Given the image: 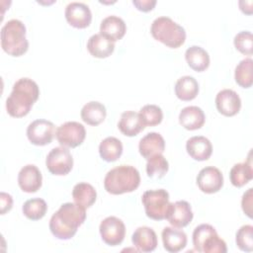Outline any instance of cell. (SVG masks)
Instances as JSON below:
<instances>
[{
    "label": "cell",
    "instance_id": "cell-30",
    "mask_svg": "<svg viewBox=\"0 0 253 253\" xmlns=\"http://www.w3.org/2000/svg\"><path fill=\"white\" fill-rule=\"evenodd\" d=\"M24 215L31 220H39L42 218L47 211V205L41 198H34L26 201L22 207Z\"/></svg>",
    "mask_w": 253,
    "mask_h": 253
},
{
    "label": "cell",
    "instance_id": "cell-12",
    "mask_svg": "<svg viewBox=\"0 0 253 253\" xmlns=\"http://www.w3.org/2000/svg\"><path fill=\"white\" fill-rule=\"evenodd\" d=\"M64 15L68 24L76 29H85L92 21L90 8L81 2L69 3L65 8Z\"/></svg>",
    "mask_w": 253,
    "mask_h": 253
},
{
    "label": "cell",
    "instance_id": "cell-6",
    "mask_svg": "<svg viewBox=\"0 0 253 253\" xmlns=\"http://www.w3.org/2000/svg\"><path fill=\"white\" fill-rule=\"evenodd\" d=\"M141 202L146 215L154 220L166 218L170 208L169 193L164 189L148 190L142 195Z\"/></svg>",
    "mask_w": 253,
    "mask_h": 253
},
{
    "label": "cell",
    "instance_id": "cell-38",
    "mask_svg": "<svg viewBox=\"0 0 253 253\" xmlns=\"http://www.w3.org/2000/svg\"><path fill=\"white\" fill-rule=\"evenodd\" d=\"M0 200H1V214H5L7 211H9L12 209L13 199L11 195L1 192Z\"/></svg>",
    "mask_w": 253,
    "mask_h": 253
},
{
    "label": "cell",
    "instance_id": "cell-39",
    "mask_svg": "<svg viewBox=\"0 0 253 253\" xmlns=\"http://www.w3.org/2000/svg\"><path fill=\"white\" fill-rule=\"evenodd\" d=\"M239 7L244 14H247V15L252 14V1H240Z\"/></svg>",
    "mask_w": 253,
    "mask_h": 253
},
{
    "label": "cell",
    "instance_id": "cell-33",
    "mask_svg": "<svg viewBox=\"0 0 253 253\" xmlns=\"http://www.w3.org/2000/svg\"><path fill=\"white\" fill-rule=\"evenodd\" d=\"M140 119L144 126H154L159 125L163 119V112L156 105H145L139 111Z\"/></svg>",
    "mask_w": 253,
    "mask_h": 253
},
{
    "label": "cell",
    "instance_id": "cell-35",
    "mask_svg": "<svg viewBox=\"0 0 253 253\" xmlns=\"http://www.w3.org/2000/svg\"><path fill=\"white\" fill-rule=\"evenodd\" d=\"M234 46L243 54L251 55L253 52V37L249 31L239 32L233 40Z\"/></svg>",
    "mask_w": 253,
    "mask_h": 253
},
{
    "label": "cell",
    "instance_id": "cell-11",
    "mask_svg": "<svg viewBox=\"0 0 253 253\" xmlns=\"http://www.w3.org/2000/svg\"><path fill=\"white\" fill-rule=\"evenodd\" d=\"M197 185L199 189L206 194L216 193L223 186L222 173L216 167H205L197 176Z\"/></svg>",
    "mask_w": 253,
    "mask_h": 253
},
{
    "label": "cell",
    "instance_id": "cell-19",
    "mask_svg": "<svg viewBox=\"0 0 253 253\" xmlns=\"http://www.w3.org/2000/svg\"><path fill=\"white\" fill-rule=\"evenodd\" d=\"M126 32V23L122 18L118 16H108L101 22L100 34L113 42L121 40L125 36Z\"/></svg>",
    "mask_w": 253,
    "mask_h": 253
},
{
    "label": "cell",
    "instance_id": "cell-34",
    "mask_svg": "<svg viewBox=\"0 0 253 253\" xmlns=\"http://www.w3.org/2000/svg\"><path fill=\"white\" fill-rule=\"evenodd\" d=\"M235 242L240 250L251 252L253 250V226L250 224L242 225L236 232Z\"/></svg>",
    "mask_w": 253,
    "mask_h": 253
},
{
    "label": "cell",
    "instance_id": "cell-14",
    "mask_svg": "<svg viewBox=\"0 0 253 253\" xmlns=\"http://www.w3.org/2000/svg\"><path fill=\"white\" fill-rule=\"evenodd\" d=\"M217 111L225 117L235 116L241 108V100L238 94L231 89L219 91L215 97Z\"/></svg>",
    "mask_w": 253,
    "mask_h": 253
},
{
    "label": "cell",
    "instance_id": "cell-25",
    "mask_svg": "<svg viewBox=\"0 0 253 253\" xmlns=\"http://www.w3.org/2000/svg\"><path fill=\"white\" fill-rule=\"evenodd\" d=\"M81 119L89 126H98L104 122L107 116L105 106L97 101H90L81 109Z\"/></svg>",
    "mask_w": 253,
    "mask_h": 253
},
{
    "label": "cell",
    "instance_id": "cell-27",
    "mask_svg": "<svg viewBox=\"0 0 253 253\" xmlns=\"http://www.w3.org/2000/svg\"><path fill=\"white\" fill-rule=\"evenodd\" d=\"M72 198L74 203L82 206L85 209H88L96 202L97 192L91 184L81 182L73 187Z\"/></svg>",
    "mask_w": 253,
    "mask_h": 253
},
{
    "label": "cell",
    "instance_id": "cell-17",
    "mask_svg": "<svg viewBox=\"0 0 253 253\" xmlns=\"http://www.w3.org/2000/svg\"><path fill=\"white\" fill-rule=\"evenodd\" d=\"M186 150L197 161L208 160L212 153V145L210 139L203 135L192 136L187 140Z\"/></svg>",
    "mask_w": 253,
    "mask_h": 253
},
{
    "label": "cell",
    "instance_id": "cell-36",
    "mask_svg": "<svg viewBox=\"0 0 253 253\" xmlns=\"http://www.w3.org/2000/svg\"><path fill=\"white\" fill-rule=\"evenodd\" d=\"M252 198H253V189L249 188L242 196V200H241V207H242V211H244V213L252 218Z\"/></svg>",
    "mask_w": 253,
    "mask_h": 253
},
{
    "label": "cell",
    "instance_id": "cell-13",
    "mask_svg": "<svg viewBox=\"0 0 253 253\" xmlns=\"http://www.w3.org/2000/svg\"><path fill=\"white\" fill-rule=\"evenodd\" d=\"M193 216L194 214L190 204L186 201H177L170 204L166 219L174 227L183 228L192 221Z\"/></svg>",
    "mask_w": 253,
    "mask_h": 253
},
{
    "label": "cell",
    "instance_id": "cell-24",
    "mask_svg": "<svg viewBox=\"0 0 253 253\" xmlns=\"http://www.w3.org/2000/svg\"><path fill=\"white\" fill-rule=\"evenodd\" d=\"M87 49L94 57L106 58L113 53L115 49V43L103 35L95 34L89 38L87 42Z\"/></svg>",
    "mask_w": 253,
    "mask_h": 253
},
{
    "label": "cell",
    "instance_id": "cell-32",
    "mask_svg": "<svg viewBox=\"0 0 253 253\" xmlns=\"http://www.w3.org/2000/svg\"><path fill=\"white\" fill-rule=\"evenodd\" d=\"M168 161L162 154H157L147 159L146 173L150 178L160 179L165 176V174L168 172Z\"/></svg>",
    "mask_w": 253,
    "mask_h": 253
},
{
    "label": "cell",
    "instance_id": "cell-4",
    "mask_svg": "<svg viewBox=\"0 0 253 253\" xmlns=\"http://www.w3.org/2000/svg\"><path fill=\"white\" fill-rule=\"evenodd\" d=\"M1 47L11 56H21L27 52L29 42L26 38V27L17 19L8 21L1 29Z\"/></svg>",
    "mask_w": 253,
    "mask_h": 253
},
{
    "label": "cell",
    "instance_id": "cell-31",
    "mask_svg": "<svg viewBox=\"0 0 253 253\" xmlns=\"http://www.w3.org/2000/svg\"><path fill=\"white\" fill-rule=\"evenodd\" d=\"M252 65L253 60L251 58H245L242 59L235 67V82L242 88H250L252 86Z\"/></svg>",
    "mask_w": 253,
    "mask_h": 253
},
{
    "label": "cell",
    "instance_id": "cell-9",
    "mask_svg": "<svg viewBox=\"0 0 253 253\" xmlns=\"http://www.w3.org/2000/svg\"><path fill=\"white\" fill-rule=\"evenodd\" d=\"M99 230L103 241L110 246L120 245L125 239V223L117 216H108L104 218L100 223Z\"/></svg>",
    "mask_w": 253,
    "mask_h": 253
},
{
    "label": "cell",
    "instance_id": "cell-21",
    "mask_svg": "<svg viewBox=\"0 0 253 253\" xmlns=\"http://www.w3.org/2000/svg\"><path fill=\"white\" fill-rule=\"evenodd\" d=\"M206 121L204 111L197 106H188L181 110L179 114L180 125L188 129L195 130L201 128Z\"/></svg>",
    "mask_w": 253,
    "mask_h": 253
},
{
    "label": "cell",
    "instance_id": "cell-18",
    "mask_svg": "<svg viewBox=\"0 0 253 253\" xmlns=\"http://www.w3.org/2000/svg\"><path fill=\"white\" fill-rule=\"evenodd\" d=\"M132 244L140 252H152L157 247V235L148 226L137 227L131 236Z\"/></svg>",
    "mask_w": 253,
    "mask_h": 253
},
{
    "label": "cell",
    "instance_id": "cell-5",
    "mask_svg": "<svg viewBox=\"0 0 253 253\" xmlns=\"http://www.w3.org/2000/svg\"><path fill=\"white\" fill-rule=\"evenodd\" d=\"M152 37L171 48L180 47L186 40L185 29L169 17L156 18L150 27Z\"/></svg>",
    "mask_w": 253,
    "mask_h": 253
},
{
    "label": "cell",
    "instance_id": "cell-3",
    "mask_svg": "<svg viewBox=\"0 0 253 253\" xmlns=\"http://www.w3.org/2000/svg\"><path fill=\"white\" fill-rule=\"evenodd\" d=\"M139 184V172L130 165H120L111 169L104 179L105 190L112 195L133 192L138 188Z\"/></svg>",
    "mask_w": 253,
    "mask_h": 253
},
{
    "label": "cell",
    "instance_id": "cell-23",
    "mask_svg": "<svg viewBox=\"0 0 253 253\" xmlns=\"http://www.w3.org/2000/svg\"><path fill=\"white\" fill-rule=\"evenodd\" d=\"M229 179L234 187L241 188L253 179V168L251 160V151L249 152L248 159L245 162L236 163L232 166L229 172Z\"/></svg>",
    "mask_w": 253,
    "mask_h": 253
},
{
    "label": "cell",
    "instance_id": "cell-16",
    "mask_svg": "<svg viewBox=\"0 0 253 253\" xmlns=\"http://www.w3.org/2000/svg\"><path fill=\"white\" fill-rule=\"evenodd\" d=\"M165 149V140L158 132H149L144 135L138 143V150L142 157L146 160L150 157L162 154Z\"/></svg>",
    "mask_w": 253,
    "mask_h": 253
},
{
    "label": "cell",
    "instance_id": "cell-7",
    "mask_svg": "<svg viewBox=\"0 0 253 253\" xmlns=\"http://www.w3.org/2000/svg\"><path fill=\"white\" fill-rule=\"evenodd\" d=\"M47 170L57 176L68 174L73 167V158L70 151L64 146L52 148L45 159Z\"/></svg>",
    "mask_w": 253,
    "mask_h": 253
},
{
    "label": "cell",
    "instance_id": "cell-29",
    "mask_svg": "<svg viewBox=\"0 0 253 253\" xmlns=\"http://www.w3.org/2000/svg\"><path fill=\"white\" fill-rule=\"evenodd\" d=\"M123 153V143L114 136H108L103 139L99 145V154L107 162L118 160Z\"/></svg>",
    "mask_w": 253,
    "mask_h": 253
},
{
    "label": "cell",
    "instance_id": "cell-37",
    "mask_svg": "<svg viewBox=\"0 0 253 253\" xmlns=\"http://www.w3.org/2000/svg\"><path fill=\"white\" fill-rule=\"evenodd\" d=\"M132 4L139 11L149 12L155 7L156 1L155 0H133Z\"/></svg>",
    "mask_w": 253,
    "mask_h": 253
},
{
    "label": "cell",
    "instance_id": "cell-26",
    "mask_svg": "<svg viewBox=\"0 0 253 253\" xmlns=\"http://www.w3.org/2000/svg\"><path fill=\"white\" fill-rule=\"evenodd\" d=\"M185 59L188 65L195 71H205L210 65V55L203 47L192 45L185 52Z\"/></svg>",
    "mask_w": 253,
    "mask_h": 253
},
{
    "label": "cell",
    "instance_id": "cell-22",
    "mask_svg": "<svg viewBox=\"0 0 253 253\" xmlns=\"http://www.w3.org/2000/svg\"><path fill=\"white\" fill-rule=\"evenodd\" d=\"M121 132L126 136H135L144 129V125L138 113L133 111H126L121 115L118 124Z\"/></svg>",
    "mask_w": 253,
    "mask_h": 253
},
{
    "label": "cell",
    "instance_id": "cell-2",
    "mask_svg": "<svg viewBox=\"0 0 253 253\" xmlns=\"http://www.w3.org/2000/svg\"><path fill=\"white\" fill-rule=\"evenodd\" d=\"M38 84L30 78H20L13 85V90L6 100L7 113L13 118H22L28 115L39 99Z\"/></svg>",
    "mask_w": 253,
    "mask_h": 253
},
{
    "label": "cell",
    "instance_id": "cell-15",
    "mask_svg": "<svg viewBox=\"0 0 253 253\" xmlns=\"http://www.w3.org/2000/svg\"><path fill=\"white\" fill-rule=\"evenodd\" d=\"M42 173L36 165L28 164L18 174V184L23 192L36 193L42 187Z\"/></svg>",
    "mask_w": 253,
    "mask_h": 253
},
{
    "label": "cell",
    "instance_id": "cell-1",
    "mask_svg": "<svg viewBox=\"0 0 253 253\" xmlns=\"http://www.w3.org/2000/svg\"><path fill=\"white\" fill-rule=\"evenodd\" d=\"M86 218V209L76 203H65L52 214L49 220L50 232L58 239L72 238Z\"/></svg>",
    "mask_w": 253,
    "mask_h": 253
},
{
    "label": "cell",
    "instance_id": "cell-28",
    "mask_svg": "<svg viewBox=\"0 0 253 253\" xmlns=\"http://www.w3.org/2000/svg\"><path fill=\"white\" fill-rule=\"evenodd\" d=\"M199 93L198 81L189 75L179 78L175 84V94L182 101H191Z\"/></svg>",
    "mask_w": 253,
    "mask_h": 253
},
{
    "label": "cell",
    "instance_id": "cell-10",
    "mask_svg": "<svg viewBox=\"0 0 253 253\" xmlns=\"http://www.w3.org/2000/svg\"><path fill=\"white\" fill-rule=\"evenodd\" d=\"M27 136L30 142L35 145H46L53 139L54 125L47 120H36L28 126Z\"/></svg>",
    "mask_w": 253,
    "mask_h": 253
},
{
    "label": "cell",
    "instance_id": "cell-20",
    "mask_svg": "<svg viewBox=\"0 0 253 253\" xmlns=\"http://www.w3.org/2000/svg\"><path fill=\"white\" fill-rule=\"evenodd\" d=\"M161 236L165 250L170 253H177L187 245L186 233L183 230L177 229V227H164Z\"/></svg>",
    "mask_w": 253,
    "mask_h": 253
},
{
    "label": "cell",
    "instance_id": "cell-8",
    "mask_svg": "<svg viewBox=\"0 0 253 253\" xmlns=\"http://www.w3.org/2000/svg\"><path fill=\"white\" fill-rule=\"evenodd\" d=\"M55 136L62 146L74 148L81 145L84 141L86 129L78 122H66L57 127Z\"/></svg>",
    "mask_w": 253,
    "mask_h": 253
}]
</instances>
